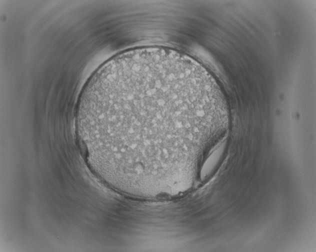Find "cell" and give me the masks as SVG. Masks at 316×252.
<instances>
[{
  "mask_svg": "<svg viewBox=\"0 0 316 252\" xmlns=\"http://www.w3.org/2000/svg\"><path fill=\"white\" fill-rule=\"evenodd\" d=\"M76 129L92 172L128 192L170 185L194 170L204 132L180 100L150 90L82 93Z\"/></svg>",
  "mask_w": 316,
  "mask_h": 252,
  "instance_id": "6da1fadb",
  "label": "cell"
}]
</instances>
